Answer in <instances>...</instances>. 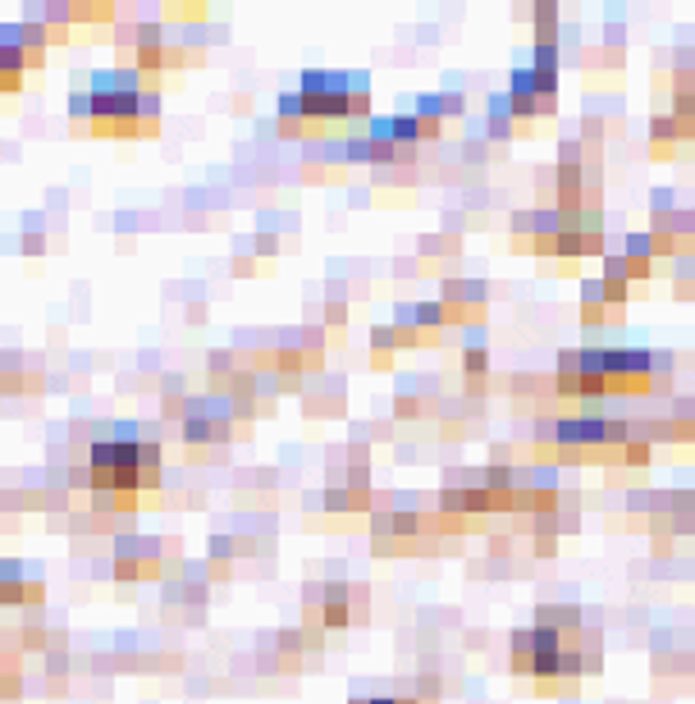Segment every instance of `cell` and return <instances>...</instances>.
I'll return each instance as SVG.
<instances>
[{"mask_svg": "<svg viewBox=\"0 0 695 704\" xmlns=\"http://www.w3.org/2000/svg\"><path fill=\"white\" fill-rule=\"evenodd\" d=\"M512 668L531 672V632H512Z\"/></svg>", "mask_w": 695, "mask_h": 704, "instance_id": "cell-8", "label": "cell"}, {"mask_svg": "<svg viewBox=\"0 0 695 704\" xmlns=\"http://www.w3.org/2000/svg\"><path fill=\"white\" fill-rule=\"evenodd\" d=\"M229 426H224V412L216 403H193L188 412V439L197 445V439H220Z\"/></svg>", "mask_w": 695, "mask_h": 704, "instance_id": "cell-7", "label": "cell"}, {"mask_svg": "<svg viewBox=\"0 0 695 704\" xmlns=\"http://www.w3.org/2000/svg\"><path fill=\"white\" fill-rule=\"evenodd\" d=\"M157 567V544L151 540H119V577H147Z\"/></svg>", "mask_w": 695, "mask_h": 704, "instance_id": "cell-6", "label": "cell"}, {"mask_svg": "<svg viewBox=\"0 0 695 704\" xmlns=\"http://www.w3.org/2000/svg\"><path fill=\"white\" fill-rule=\"evenodd\" d=\"M88 481L96 489H119V494H134V489H151L161 481V453L157 445H142L134 439V430H119L115 439H101L88 453Z\"/></svg>", "mask_w": 695, "mask_h": 704, "instance_id": "cell-2", "label": "cell"}, {"mask_svg": "<svg viewBox=\"0 0 695 704\" xmlns=\"http://www.w3.org/2000/svg\"><path fill=\"white\" fill-rule=\"evenodd\" d=\"M69 115L79 124H92L96 134H147L157 124V92L138 83V73L106 69V73H83L73 83Z\"/></svg>", "mask_w": 695, "mask_h": 704, "instance_id": "cell-1", "label": "cell"}, {"mask_svg": "<svg viewBox=\"0 0 695 704\" xmlns=\"http://www.w3.org/2000/svg\"><path fill=\"white\" fill-rule=\"evenodd\" d=\"M508 119H512L508 96H490V124H495V134H508Z\"/></svg>", "mask_w": 695, "mask_h": 704, "instance_id": "cell-9", "label": "cell"}, {"mask_svg": "<svg viewBox=\"0 0 695 704\" xmlns=\"http://www.w3.org/2000/svg\"><path fill=\"white\" fill-rule=\"evenodd\" d=\"M371 704H412V700H371Z\"/></svg>", "mask_w": 695, "mask_h": 704, "instance_id": "cell-10", "label": "cell"}, {"mask_svg": "<svg viewBox=\"0 0 695 704\" xmlns=\"http://www.w3.org/2000/svg\"><path fill=\"white\" fill-rule=\"evenodd\" d=\"M302 115L306 119H348V115H367L371 83L367 73H302Z\"/></svg>", "mask_w": 695, "mask_h": 704, "instance_id": "cell-3", "label": "cell"}, {"mask_svg": "<svg viewBox=\"0 0 695 704\" xmlns=\"http://www.w3.org/2000/svg\"><path fill=\"white\" fill-rule=\"evenodd\" d=\"M558 439L563 445H617V439H627V426L623 422H600V416H577V422L558 426Z\"/></svg>", "mask_w": 695, "mask_h": 704, "instance_id": "cell-4", "label": "cell"}, {"mask_svg": "<svg viewBox=\"0 0 695 704\" xmlns=\"http://www.w3.org/2000/svg\"><path fill=\"white\" fill-rule=\"evenodd\" d=\"M0 599H5V604H37L42 599V577L33 567H23V563H5L0 567Z\"/></svg>", "mask_w": 695, "mask_h": 704, "instance_id": "cell-5", "label": "cell"}]
</instances>
